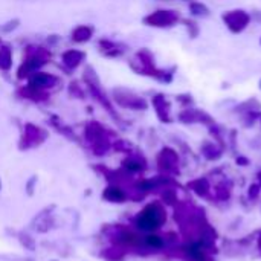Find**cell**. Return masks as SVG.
Masks as SVG:
<instances>
[{
    "label": "cell",
    "instance_id": "cell-1",
    "mask_svg": "<svg viewBox=\"0 0 261 261\" xmlns=\"http://www.w3.org/2000/svg\"><path fill=\"white\" fill-rule=\"evenodd\" d=\"M162 222V216L158 206H148L142 211V214L138 219V228L142 231H154L159 228Z\"/></svg>",
    "mask_w": 261,
    "mask_h": 261
},
{
    "label": "cell",
    "instance_id": "cell-2",
    "mask_svg": "<svg viewBox=\"0 0 261 261\" xmlns=\"http://www.w3.org/2000/svg\"><path fill=\"white\" fill-rule=\"evenodd\" d=\"M145 243L150 246V248H161L164 243H162V239L161 237H158V236H148L147 239H145Z\"/></svg>",
    "mask_w": 261,
    "mask_h": 261
},
{
    "label": "cell",
    "instance_id": "cell-3",
    "mask_svg": "<svg viewBox=\"0 0 261 261\" xmlns=\"http://www.w3.org/2000/svg\"><path fill=\"white\" fill-rule=\"evenodd\" d=\"M188 254H190L193 258H196V260H202V258H203V255H202V251H200L199 248H196V246H193V248L188 251Z\"/></svg>",
    "mask_w": 261,
    "mask_h": 261
}]
</instances>
